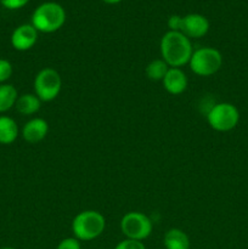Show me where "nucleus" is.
I'll return each mask as SVG.
<instances>
[{
    "label": "nucleus",
    "mask_w": 248,
    "mask_h": 249,
    "mask_svg": "<svg viewBox=\"0 0 248 249\" xmlns=\"http://www.w3.org/2000/svg\"><path fill=\"white\" fill-rule=\"evenodd\" d=\"M160 53L168 66L179 68L190 62L192 56L191 41L181 32L169 31L160 40Z\"/></svg>",
    "instance_id": "nucleus-1"
},
{
    "label": "nucleus",
    "mask_w": 248,
    "mask_h": 249,
    "mask_svg": "<svg viewBox=\"0 0 248 249\" xmlns=\"http://www.w3.org/2000/svg\"><path fill=\"white\" fill-rule=\"evenodd\" d=\"M66 21L65 9L57 2L39 5L32 16V26L43 33H53L60 29Z\"/></svg>",
    "instance_id": "nucleus-2"
},
{
    "label": "nucleus",
    "mask_w": 248,
    "mask_h": 249,
    "mask_svg": "<svg viewBox=\"0 0 248 249\" xmlns=\"http://www.w3.org/2000/svg\"><path fill=\"white\" fill-rule=\"evenodd\" d=\"M106 228L104 215L96 211H85L75 215L72 231L78 241H92L99 237Z\"/></svg>",
    "instance_id": "nucleus-3"
},
{
    "label": "nucleus",
    "mask_w": 248,
    "mask_h": 249,
    "mask_svg": "<svg viewBox=\"0 0 248 249\" xmlns=\"http://www.w3.org/2000/svg\"><path fill=\"white\" fill-rule=\"evenodd\" d=\"M191 71L201 77H209L218 72L223 66V56L214 48H201L192 53L190 58Z\"/></svg>",
    "instance_id": "nucleus-4"
},
{
    "label": "nucleus",
    "mask_w": 248,
    "mask_h": 249,
    "mask_svg": "<svg viewBox=\"0 0 248 249\" xmlns=\"http://www.w3.org/2000/svg\"><path fill=\"white\" fill-rule=\"evenodd\" d=\"M207 121L212 129L216 131H230L238 124L240 121V112L229 102L216 104L209 109L207 114Z\"/></svg>",
    "instance_id": "nucleus-5"
},
{
    "label": "nucleus",
    "mask_w": 248,
    "mask_h": 249,
    "mask_svg": "<svg viewBox=\"0 0 248 249\" xmlns=\"http://www.w3.org/2000/svg\"><path fill=\"white\" fill-rule=\"evenodd\" d=\"M121 230L126 238L143 241L152 232V221L140 212H129L122 218Z\"/></svg>",
    "instance_id": "nucleus-6"
},
{
    "label": "nucleus",
    "mask_w": 248,
    "mask_h": 249,
    "mask_svg": "<svg viewBox=\"0 0 248 249\" xmlns=\"http://www.w3.org/2000/svg\"><path fill=\"white\" fill-rule=\"evenodd\" d=\"M62 80L60 74L53 68H44L34 79V90L40 101H53L60 94Z\"/></svg>",
    "instance_id": "nucleus-7"
},
{
    "label": "nucleus",
    "mask_w": 248,
    "mask_h": 249,
    "mask_svg": "<svg viewBox=\"0 0 248 249\" xmlns=\"http://www.w3.org/2000/svg\"><path fill=\"white\" fill-rule=\"evenodd\" d=\"M38 39V31L32 24L17 27L11 36V44L18 51H27L33 48Z\"/></svg>",
    "instance_id": "nucleus-8"
},
{
    "label": "nucleus",
    "mask_w": 248,
    "mask_h": 249,
    "mask_svg": "<svg viewBox=\"0 0 248 249\" xmlns=\"http://www.w3.org/2000/svg\"><path fill=\"white\" fill-rule=\"evenodd\" d=\"M209 31V21L199 14H190L182 18V29L187 38H202Z\"/></svg>",
    "instance_id": "nucleus-9"
},
{
    "label": "nucleus",
    "mask_w": 248,
    "mask_h": 249,
    "mask_svg": "<svg viewBox=\"0 0 248 249\" xmlns=\"http://www.w3.org/2000/svg\"><path fill=\"white\" fill-rule=\"evenodd\" d=\"M163 85L165 90L172 95H179L184 92L187 88L186 74L180 68L172 67L168 70L167 74L163 78Z\"/></svg>",
    "instance_id": "nucleus-10"
},
{
    "label": "nucleus",
    "mask_w": 248,
    "mask_h": 249,
    "mask_svg": "<svg viewBox=\"0 0 248 249\" xmlns=\"http://www.w3.org/2000/svg\"><path fill=\"white\" fill-rule=\"evenodd\" d=\"M49 131L46 121L41 118H34L27 122L22 129V136L29 143H36L43 140Z\"/></svg>",
    "instance_id": "nucleus-11"
},
{
    "label": "nucleus",
    "mask_w": 248,
    "mask_h": 249,
    "mask_svg": "<svg viewBox=\"0 0 248 249\" xmlns=\"http://www.w3.org/2000/svg\"><path fill=\"white\" fill-rule=\"evenodd\" d=\"M165 249H190L189 236L180 229H170L164 235Z\"/></svg>",
    "instance_id": "nucleus-12"
},
{
    "label": "nucleus",
    "mask_w": 248,
    "mask_h": 249,
    "mask_svg": "<svg viewBox=\"0 0 248 249\" xmlns=\"http://www.w3.org/2000/svg\"><path fill=\"white\" fill-rule=\"evenodd\" d=\"M18 136V126L16 122L7 116H0V143L10 145Z\"/></svg>",
    "instance_id": "nucleus-13"
},
{
    "label": "nucleus",
    "mask_w": 248,
    "mask_h": 249,
    "mask_svg": "<svg viewBox=\"0 0 248 249\" xmlns=\"http://www.w3.org/2000/svg\"><path fill=\"white\" fill-rule=\"evenodd\" d=\"M40 99L36 95L24 94L22 96H18L15 107H16L17 112L23 116H31L40 109Z\"/></svg>",
    "instance_id": "nucleus-14"
},
{
    "label": "nucleus",
    "mask_w": 248,
    "mask_h": 249,
    "mask_svg": "<svg viewBox=\"0 0 248 249\" xmlns=\"http://www.w3.org/2000/svg\"><path fill=\"white\" fill-rule=\"evenodd\" d=\"M18 95L17 90L11 84H1L0 85V113L9 111L16 105Z\"/></svg>",
    "instance_id": "nucleus-15"
},
{
    "label": "nucleus",
    "mask_w": 248,
    "mask_h": 249,
    "mask_svg": "<svg viewBox=\"0 0 248 249\" xmlns=\"http://www.w3.org/2000/svg\"><path fill=\"white\" fill-rule=\"evenodd\" d=\"M168 70L169 67L164 60H153L146 67V75L151 80H163Z\"/></svg>",
    "instance_id": "nucleus-16"
},
{
    "label": "nucleus",
    "mask_w": 248,
    "mask_h": 249,
    "mask_svg": "<svg viewBox=\"0 0 248 249\" xmlns=\"http://www.w3.org/2000/svg\"><path fill=\"white\" fill-rule=\"evenodd\" d=\"M12 75V65L10 61L0 58V83H5Z\"/></svg>",
    "instance_id": "nucleus-17"
},
{
    "label": "nucleus",
    "mask_w": 248,
    "mask_h": 249,
    "mask_svg": "<svg viewBox=\"0 0 248 249\" xmlns=\"http://www.w3.org/2000/svg\"><path fill=\"white\" fill-rule=\"evenodd\" d=\"M114 249H146V247L141 241H135V240H130V238H126V240L119 242Z\"/></svg>",
    "instance_id": "nucleus-18"
},
{
    "label": "nucleus",
    "mask_w": 248,
    "mask_h": 249,
    "mask_svg": "<svg viewBox=\"0 0 248 249\" xmlns=\"http://www.w3.org/2000/svg\"><path fill=\"white\" fill-rule=\"evenodd\" d=\"M56 249H82L79 241L75 237H68L61 241Z\"/></svg>",
    "instance_id": "nucleus-19"
},
{
    "label": "nucleus",
    "mask_w": 248,
    "mask_h": 249,
    "mask_svg": "<svg viewBox=\"0 0 248 249\" xmlns=\"http://www.w3.org/2000/svg\"><path fill=\"white\" fill-rule=\"evenodd\" d=\"M182 18H184V17L179 16V15H173V16H170L169 19H168V27L170 28V31L181 32Z\"/></svg>",
    "instance_id": "nucleus-20"
},
{
    "label": "nucleus",
    "mask_w": 248,
    "mask_h": 249,
    "mask_svg": "<svg viewBox=\"0 0 248 249\" xmlns=\"http://www.w3.org/2000/svg\"><path fill=\"white\" fill-rule=\"evenodd\" d=\"M28 1L29 0H0L2 6L10 10L21 9V7H23Z\"/></svg>",
    "instance_id": "nucleus-21"
},
{
    "label": "nucleus",
    "mask_w": 248,
    "mask_h": 249,
    "mask_svg": "<svg viewBox=\"0 0 248 249\" xmlns=\"http://www.w3.org/2000/svg\"><path fill=\"white\" fill-rule=\"evenodd\" d=\"M102 1L107 2V4H117V2L122 1V0H102Z\"/></svg>",
    "instance_id": "nucleus-22"
},
{
    "label": "nucleus",
    "mask_w": 248,
    "mask_h": 249,
    "mask_svg": "<svg viewBox=\"0 0 248 249\" xmlns=\"http://www.w3.org/2000/svg\"><path fill=\"white\" fill-rule=\"evenodd\" d=\"M0 249H15V248H11V247H4V248H0Z\"/></svg>",
    "instance_id": "nucleus-23"
}]
</instances>
